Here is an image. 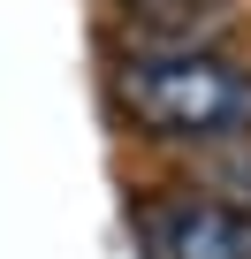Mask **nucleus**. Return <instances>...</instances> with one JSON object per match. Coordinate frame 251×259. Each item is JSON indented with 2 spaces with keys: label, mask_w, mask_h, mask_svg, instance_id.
I'll list each match as a JSON object with an SVG mask.
<instances>
[{
  "label": "nucleus",
  "mask_w": 251,
  "mask_h": 259,
  "mask_svg": "<svg viewBox=\"0 0 251 259\" xmlns=\"http://www.w3.org/2000/svg\"><path fill=\"white\" fill-rule=\"evenodd\" d=\"M122 8H137V16H153V23H160V16H190L198 0H122Z\"/></svg>",
  "instance_id": "obj_4"
},
{
  "label": "nucleus",
  "mask_w": 251,
  "mask_h": 259,
  "mask_svg": "<svg viewBox=\"0 0 251 259\" xmlns=\"http://www.w3.org/2000/svg\"><path fill=\"white\" fill-rule=\"evenodd\" d=\"M107 107L153 145H236L251 138V61L221 46H130L107 69Z\"/></svg>",
  "instance_id": "obj_1"
},
{
  "label": "nucleus",
  "mask_w": 251,
  "mask_h": 259,
  "mask_svg": "<svg viewBox=\"0 0 251 259\" xmlns=\"http://www.w3.org/2000/svg\"><path fill=\"white\" fill-rule=\"evenodd\" d=\"M206 191H221L228 206H243V213H251V153H236V160H221V168L206 176Z\"/></svg>",
  "instance_id": "obj_3"
},
{
  "label": "nucleus",
  "mask_w": 251,
  "mask_h": 259,
  "mask_svg": "<svg viewBox=\"0 0 251 259\" xmlns=\"http://www.w3.org/2000/svg\"><path fill=\"white\" fill-rule=\"evenodd\" d=\"M130 213H137V259H251V213L206 183H160Z\"/></svg>",
  "instance_id": "obj_2"
}]
</instances>
